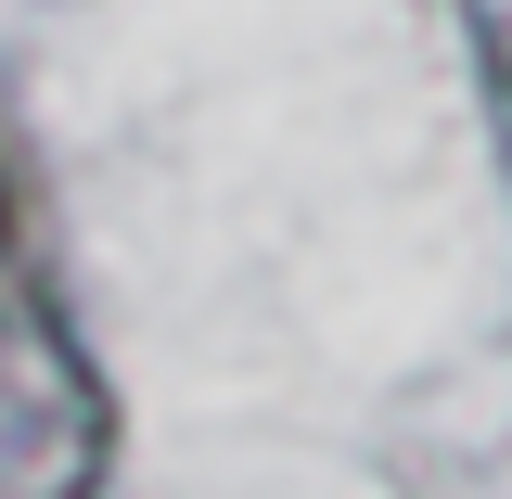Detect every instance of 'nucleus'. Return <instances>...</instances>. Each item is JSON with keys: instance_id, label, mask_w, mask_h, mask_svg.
<instances>
[{"instance_id": "f257e3e1", "label": "nucleus", "mask_w": 512, "mask_h": 499, "mask_svg": "<svg viewBox=\"0 0 512 499\" xmlns=\"http://www.w3.org/2000/svg\"><path fill=\"white\" fill-rule=\"evenodd\" d=\"M103 474H116V397L39 269L26 192L0 154V499H90Z\"/></svg>"}, {"instance_id": "f03ea898", "label": "nucleus", "mask_w": 512, "mask_h": 499, "mask_svg": "<svg viewBox=\"0 0 512 499\" xmlns=\"http://www.w3.org/2000/svg\"><path fill=\"white\" fill-rule=\"evenodd\" d=\"M474 13V52H487V90L512 103V0H461Z\"/></svg>"}]
</instances>
